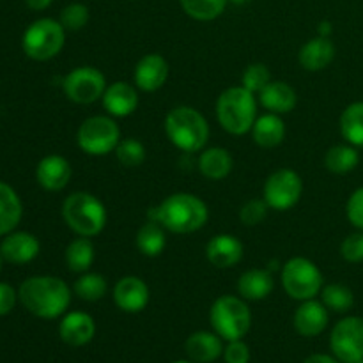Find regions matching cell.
<instances>
[{
    "instance_id": "1",
    "label": "cell",
    "mask_w": 363,
    "mask_h": 363,
    "mask_svg": "<svg viewBox=\"0 0 363 363\" xmlns=\"http://www.w3.org/2000/svg\"><path fill=\"white\" fill-rule=\"evenodd\" d=\"M18 296L28 312L43 319L59 318L71 303L69 287L57 277H32L25 280Z\"/></svg>"
},
{
    "instance_id": "2",
    "label": "cell",
    "mask_w": 363,
    "mask_h": 363,
    "mask_svg": "<svg viewBox=\"0 0 363 363\" xmlns=\"http://www.w3.org/2000/svg\"><path fill=\"white\" fill-rule=\"evenodd\" d=\"M208 206L191 194H174L149 211V220L176 234H190L208 222Z\"/></svg>"
},
{
    "instance_id": "3",
    "label": "cell",
    "mask_w": 363,
    "mask_h": 363,
    "mask_svg": "<svg viewBox=\"0 0 363 363\" xmlns=\"http://www.w3.org/2000/svg\"><path fill=\"white\" fill-rule=\"evenodd\" d=\"M165 133L181 151H201L209 138L208 121L191 106H176L165 117Z\"/></svg>"
},
{
    "instance_id": "4",
    "label": "cell",
    "mask_w": 363,
    "mask_h": 363,
    "mask_svg": "<svg viewBox=\"0 0 363 363\" xmlns=\"http://www.w3.org/2000/svg\"><path fill=\"white\" fill-rule=\"evenodd\" d=\"M257 116V105L250 91L230 87L220 94L216 101V117L225 131L233 135H245L252 130Z\"/></svg>"
},
{
    "instance_id": "5",
    "label": "cell",
    "mask_w": 363,
    "mask_h": 363,
    "mask_svg": "<svg viewBox=\"0 0 363 363\" xmlns=\"http://www.w3.org/2000/svg\"><path fill=\"white\" fill-rule=\"evenodd\" d=\"M62 216L67 227L78 236L91 238L103 230L106 223V209L103 202L87 191H74L64 201Z\"/></svg>"
},
{
    "instance_id": "6",
    "label": "cell",
    "mask_w": 363,
    "mask_h": 363,
    "mask_svg": "<svg viewBox=\"0 0 363 363\" xmlns=\"http://www.w3.org/2000/svg\"><path fill=\"white\" fill-rule=\"evenodd\" d=\"M213 330L225 340H240L248 333L252 314L248 305L236 296H222L213 303L209 312Z\"/></svg>"
},
{
    "instance_id": "7",
    "label": "cell",
    "mask_w": 363,
    "mask_h": 363,
    "mask_svg": "<svg viewBox=\"0 0 363 363\" xmlns=\"http://www.w3.org/2000/svg\"><path fill=\"white\" fill-rule=\"evenodd\" d=\"M64 38H66V28L62 27L60 21L52 20V18H41L25 30L21 46L30 59L48 60L62 50Z\"/></svg>"
},
{
    "instance_id": "8",
    "label": "cell",
    "mask_w": 363,
    "mask_h": 363,
    "mask_svg": "<svg viewBox=\"0 0 363 363\" xmlns=\"http://www.w3.org/2000/svg\"><path fill=\"white\" fill-rule=\"evenodd\" d=\"M121 131L116 121L105 116L89 117L78 128V147L91 156H105L116 151L119 144Z\"/></svg>"
},
{
    "instance_id": "9",
    "label": "cell",
    "mask_w": 363,
    "mask_h": 363,
    "mask_svg": "<svg viewBox=\"0 0 363 363\" xmlns=\"http://www.w3.org/2000/svg\"><path fill=\"white\" fill-rule=\"evenodd\" d=\"M282 284L294 300H312L323 289V275L318 266L305 257H293L284 264Z\"/></svg>"
},
{
    "instance_id": "10",
    "label": "cell",
    "mask_w": 363,
    "mask_h": 363,
    "mask_svg": "<svg viewBox=\"0 0 363 363\" xmlns=\"http://www.w3.org/2000/svg\"><path fill=\"white\" fill-rule=\"evenodd\" d=\"M62 89L64 94L71 101L89 105V103H94L99 98H103L106 91V82L101 71L91 66H84L73 69L64 78Z\"/></svg>"
},
{
    "instance_id": "11",
    "label": "cell",
    "mask_w": 363,
    "mask_h": 363,
    "mask_svg": "<svg viewBox=\"0 0 363 363\" xmlns=\"http://www.w3.org/2000/svg\"><path fill=\"white\" fill-rule=\"evenodd\" d=\"M303 183L301 177L291 169H280L273 172L264 183V201L277 211H287L301 197Z\"/></svg>"
},
{
    "instance_id": "12",
    "label": "cell",
    "mask_w": 363,
    "mask_h": 363,
    "mask_svg": "<svg viewBox=\"0 0 363 363\" xmlns=\"http://www.w3.org/2000/svg\"><path fill=\"white\" fill-rule=\"evenodd\" d=\"M330 347L342 363L363 360V319L346 318L337 323L330 337Z\"/></svg>"
},
{
    "instance_id": "13",
    "label": "cell",
    "mask_w": 363,
    "mask_h": 363,
    "mask_svg": "<svg viewBox=\"0 0 363 363\" xmlns=\"http://www.w3.org/2000/svg\"><path fill=\"white\" fill-rule=\"evenodd\" d=\"M113 300L123 312H140L149 303V287L138 277H123L113 287Z\"/></svg>"
},
{
    "instance_id": "14",
    "label": "cell",
    "mask_w": 363,
    "mask_h": 363,
    "mask_svg": "<svg viewBox=\"0 0 363 363\" xmlns=\"http://www.w3.org/2000/svg\"><path fill=\"white\" fill-rule=\"evenodd\" d=\"M169 78V62L160 53H149L135 67V84L145 92L158 91Z\"/></svg>"
},
{
    "instance_id": "15",
    "label": "cell",
    "mask_w": 363,
    "mask_h": 363,
    "mask_svg": "<svg viewBox=\"0 0 363 363\" xmlns=\"http://www.w3.org/2000/svg\"><path fill=\"white\" fill-rule=\"evenodd\" d=\"M71 174L73 170H71L69 162L59 155L45 156L35 169L38 183L48 191H59L66 188L71 179Z\"/></svg>"
},
{
    "instance_id": "16",
    "label": "cell",
    "mask_w": 363,
    "mask_h": 363,
    "mask_svg": "<svg viewBox=\"0 0 363 363\" xmlns=\"http://www.w3.org/2000/svg\"><path fill=\"white\" fill-rule=\"evenodd\" d=\"M60 339L67 344V346L80 347L91 342L94 339L96 325L94 319L85 312H69L64 315L59 326Z\"/></svg>"
},
{
    "instance_id": "17",
    "label": "cell",
    "mask_w": 363,
    "mask_h": 363,
    "mask_svg": "<svg viewBox=\"0 0 363 363\" xmlns=\"http://www.w3.org/2000/svg\"><path fill=\"white\" fill-rule=\"evenodd\" d=\"M328 326V311L323 301L305 300L294 312V328L303 337H318Z\"/></svg>"
},
{
    "instance_id": "18",
    "label": "cell",
    "mask_w": 363,
    "mask_h": 363,
    "mask_svg": "<svg viewBox=\"0 0 363 363\" xmlns=\"http://www.w3.org/2000/svg\"><path fill=\"white\" fill-rule=\"evenodd\" d=\"M206 257L216 268H233L243 257V243L233 234H218L206 247Z\"/></svg>"
},
{
    "instance_id": "19",
    "label": "cell",
    "mask_w": 363,
    "mask_h": 363,
    "mask_svg": "<svg viewBox=\"0 0 363 363\" xmlns=\"http://www.w3.org/2000/svg\"><path fill=\"white\" fill-rule=\"evenodd\" d=\"M2 257L11 264H25L38 257L39 241L30 233H13L4 238L0 245Z\"/></svg>"
},
{
    "instance_id": "20",
    "label": "cell",
    "mask_w": 363,
    "mask_h": 363,
    "mask_svg": "<svg viewBox=\"0 0 363 363\" xmlns=\"http://www.w3.org/2000/svg\"><path fill=\"white\" fill-rule=\"evenodd\" d=\"M103 106L113 117L131 116L138 106L137 89L126 82H116L106 87L103 94Z\"/></svg>"
},
{
    "instance_id": "21",
    "label": "cell",
    "mask_w": 363,
    "mask_h": 363,
    "mask_svg": "<svg viewBox=\"0 0 363 363\" xmlns=\"http://www.w3.org/2000/svg\"><path fill=\"white\" fill-rule=\"evenodd\" d=\"M186 354L195 363H211L223 354L222 337L211 332L191 333L186 340Z\"/></svg>"
},
{
    "instance_id": "22",
    "label": "cell",
    "mask_w": 363,
    "mask_h": 363,
    "mask_svg": "<svg viewBox=\"0 0 363 363\" xmlns=\"http://www.w3.org/2000/svg\"><path fill=\"white\" fill-rule=\"evenodd\" d=\"M335 57V46L325 35L311 39L300 50V64L307 71H321Z\"/></svg>"
},
{
    "instance_id": "23",
    "label": "cell",
    "mask_w": 363,
    "mask_h": 363,
    "mask_svg": "<svg viewBox=\"0 0 363 363\" xmlns=\"http://www.w3.org/2000/svg\"><path fill=\"white\" fill-rule=\"evenodd\" d=\"M259 98L262 106L273 113H287L296 106V92L286 82H269L259 92Z\"/></svg>"
},
{
    "instance_id": "24",
    "label": "cell",
    "mask_w": 363,
    "mask_h": 363,
    "mask_svg": "<svg viewBox=\"0 0 363 363\" xmlns=\"http://www.w3.org/2000/svg\"><path fill=\"white\" fill-rule=\"evenodd\" d=\"M273 291V279L266 269H248L238 280V293L250 301L264 300Z\"/></svg>"
},
{
    "instance_id": "25",
    "label": "cell",
    "mask_w": 363,
    "mask_h": 363,
    "mask_svg": "<svg viewBox=\"0 0 363 363\" xmlns=\"http://www.w3.org/2000/svg\"><path fill=\"white\" fill-rule=\"evenodd\" d=\"M252 135H254L255 144L261 147H277L282 144L286 137V124L280 119L279 113H266V116L255 119L252 126Z\"/></svg>"
},
{
    "instance_id": "26",
    "label": "cell",
    "mask_w": 363,
    "mask_h": 363,
    "mask_svg": "<svg viewBox=\"0 0 363 363\" xmlns=\"http://www.w3.org/2000/svg\"><path fill=\"white\" fill-rule=\"evenodd\" d=\"M199 169L208 179H223L233 170V156L222 147L206 149L199 158Z\"/></svg>"
},
{
    "instance_id": "27",
    "label": "cell",
    "mask_w": 363,
    "mask_h": 363,
    "mask_svg": "<svg viewBox=\"0 0 363 363\" xmlns=\"http://www.w3.org/2000/svg\"><path fill=\"white\" fill-rule=\"evenodd\" d=\"M21 220V202L16 191L0 183V236L9 234Z\"/></svg>"
},
{
    "instance_id": "28",
    "label": "cell",
    "mask_w": 363,
    "mask_h": 363,
    "mask_svg": "<svg viewBox=\"0 0 363 363\" xmlns=\"http://www.w3.org/2000/svg\"><path fill=\"white\" fill-rule=\"evenodd\" d=\"M165 227L162 223L149 220L147 223L138 229L137 233V248L147 257H158L167 247L165 238Z\"/></svg>"
},
{
    "instance_id": "29",
    "label": "cell",
    "mask_w": 363,
    "mask_h": 363,
    "mask_svg": "<svg viewBox=\"0 0 363 363\" xmlns=\"http://www.w3.org/2000/svg\"><path fill=\"white\" fill-rule=\"evenodd\" d=\"M94 262V245L85 236L71 241L66 248V264L71 272L85 273Z\"/></svg>"
},
{
    "instance_id": "30",
    "label": "cell",
    "mask_w": 363,
    "mask_h": 363,
    "mask_svg": "<svg viewBox=\"0 0 363 363\" xmlns=\"http://www.w3.org/2000/svg\"><path fill=\"white\" fill-rule=\"evenodd\" d=\"M340 131L350 144L363 145V101L351 103L340 116Z\"/></svg>"
},
{
    "instance_id": "31",
    "label": "cell",
    "mask_w": 363,
    "mask_h": 363,
    "mask_svg": "<svg viewBox=\"0 0 363 363\" xmlns=\"http://www.w3.org/2000/svg\"><path fill=\"white\" fill-rule=\"evenodd\" d=\"M360 155L351 145H335L325 156V165L333 174H347L357 169Z\"/></svg>"
},
{
    "instance_id": "32",
    "label": "cell",
    "mask_w": 363,
    "mask_h": 363,
    "mask_svg": "<svg viewBox=\"0 0 363 363\" xmlns=\"http://www.w3.org/2000/svg\"><path fill=\"white\" fill-rule=\"evenodd\" d=\"M321 301L333 312H347L354 303L353 291L342 284H328L321 289Z\"/></svg>"
},
{
    "instance_id": "33",
    "label": "cell",
    "mask_w": 363,
    "mask_h": 363,
    "mask_svg": "<svg viewBox=\"0 0 363 363\" xmlns=\"http://www.w3.org/2000/svg\"><path fill=\"white\" fill-rule=\"evenodd\" d=\"M179 2L188 16L199 21H209L223 13L227 0H179Z\"/></svg>"
},
{
    "instance_id": "34",
    "label": "cell",
    "mask_w": 363,
    "mask_h": 363,
    "mask_svg": "<svg viewBox=\"0 0 363 363\" xmlns=\"http://www.w3.org/2000/svg\"><path fill=\"white\" fill-rule=\"evenodd\" d=\"M108 284H106L105 277L98 275V273H84L80 279L74 282V293L85 301H98L106 294Z\"/></svg>"
},
{
    "instance_id": "35",
    "label": "cell",
    "mask_w": 363,
    "mask_h": 363,
    "mask_svg": "<svg viewBox=\"0 0 363 363\" xmlns=\"http://www.w3.org/2000/svg\"><path fill=\"white\" fill-rule=\"evenodd\" d=\"M116 156L121 165L138 167L145 160V147L142 142L135 140V138H126V140H121L117 144Z\"/></svg>"
},
{
    "instance_id": "36",
    "label": "cell",
    "mask_w": 363,
    "mask_h": 363,
    "mask_svg": "<svg viewBox=\"0 0 363 363\" xmlns=\"http://www.w3.org/2000/svg\"><path fill=\"white\" fill-rule=\"evenodd\" d=\"M89 21V9L84 4H69L60 13V23L66 30H80L87 25Z\"/></svg>"
},
{
    "instance_id": "37",
    "label": "cell",
    "mask_w": 363,
    "mask_h": 363,
    "mask_svg": "<svg viewBox=\"0 0 363 363\" xmlns=\"http://www.w3.org/2000/svg\"><path fill=\"white\" fill-rule=\"evenodd\" d=\"M272 82L268 67L264 64H250L243 73V87L250 91L252 94L261 92L266 85Z\"/></svg>"
},
{
    "instance_id": "38",
    "label": "cell",
    "mask_w": 363,
    "mask_h": 363,
    "mask_svg": "<svg viewBox=\"0 0 363 363\" xmlns=\"http://www.w3.org/2000/svg\"><path fill=\"white\" fill-rule=\"evenodd\" d=\"M268 202L266 201H250L243 206L240 213V218L245 225H257L266 218L268 213Z\"/></svg>"
},
{
    "instance_id": "39",
    "label": "cell",
    "mask_w": 363,
    "mask_h": 363,
    "mask_svg": "<svg viewBox=\"0 0 363 363\" xmlns=\"http://www.w3.org/2000/svg\"><path fill=\"white\" fill-rule=\"evenodd\" d=\"M340 254L347 262H362L363 261V233H357L347 236L342 241Z\"/></svg>"
},
{
    "instance_id": "40",
    "label": "cell",
    "mask_w": 363,
    "mask_h": 363,
    "mask_svg": "<svg viewBox=\"0 0 363 363\" xmlns=\"http://www.w3.org/2000/svg\"><path fill=\"white\" fill-rule=\"evenodd\" d=\"M347 218L354 227L363 230V188H358L347 201Z\"/></svg>"
},
{
    "instance_id": "41",
    "label": "cell",
    "mask_w": 363,
    "mask_h": 363,
    "mask_svg": "<svg viewBox=\"0 0 363 363\" xmlns=\"http://www.w3.org/2000/svg\"><path fill=\"white\" fill-rule=\"evenodd\" d=\"M225 363H248L250 362V350L243 340H230L229 346L223 351Z\"/></svg>"
},
{
    "instance_id": "42",
    "label": "cell",
    "mask_w": 363,
    "mask_h": 363,
    "mask_svg": "<svg viewBox=\"0 0 363 363\" xmlns=\"http://www.w3.org/2000/svg\"><path fill=\"white\" fill-rule=\"evenodd\" d=\"M16 291L9 284L0 282V315H6L13 311L14 305H16Z\"/></svg>"
},
{
    "instance_id": "43",
    "label": "cell",
    "mask_w": 363,
    "mask_h": 363,
    "mask_svg": "<svg viewBox=\"0 0 363 363\" xmlns=\"http://www.w3.org/2000/svg\"><path fill=\"white\" fill-rule=\"evenodd\" d=\"M52 2L53 0H25V4H27L32 11L46 9V7L52 6Z\"/></svg>"
},
{
    "instance_id": "44",
    "label": "cell",
    "mask_w": 363,
    "mask_h": 363,
    "mask_svg": "<svg viewBox=\"0 0 363 363\" xmlns=\"http://www.w3.org/2000/svg\"><path fill=\"white\" fill-rule=\"evenodd\" d=\"M303 363H339V362H337L335 358L328 357V354H312V357H308Z\"/></svg>"
},
{
    "instance_id": "45",
    "label": "cell",
    "mask_w": 363,
    "mask_h": 363,
    "mask_svg": "<svg viewBox=\"0 0 363 363\" xmlns=\"http://www.w3.org/2000/svg\"><path fill=\"white\" fill-rule=\"evenodd\" d=\"M319 32H321V35L328 38V34L332 32V25H330L328 21H323V23L319 25Z\"/></svg>"
},
{
    "instance_id": "46",
    "label": "cell",
    "mask_w": 363,
    "mask_h": 363,
    "mask_svg": "<svg viewBox=\"0 0 363 363\" xmlns=\"http://www.w3.org/2000/svg\"><path fill=\"white\" fill-rule=\"evenodd\" d=\"M233 4H238V6H245V4L252 2V0H230Z\"/></svg>"
},
{
    "instance_id": "47",
    "label": "cell",
    "mask_w": 363,
    "mask_h": 363,
    "mask_svg": "<svg viewBox=\"0 0 363 363\" xmlns=\"http://www.w3.org/2000/svg\"><path fill=\"white\" fill-rule=\"evenodd\" d=\"M2 259H4L2 257V252H0V268H2Z\"/></svg>"
},
{
    "instance_id": "48",
    "label": "cell",
    "mask_w": 363,
    "mask_h": 363,
    "mask_svg": "<svg viewBox=\"0 0 363 363\" xmlns=\"http://www.w3.org/2000/svg\"><path fill=\"white\" fill-rule=\"evenodd\" d=\"M174 363H191V362H183V360H179V362H174Z\"/></svg>"
},
{
    "instance_id": "49",
    "label": "cell",
    "mask_w": 363,
    "mask_h": 363,
    "mask_svg": "<svg viewBox=\"0 0 363 363\" xmlns=\"http://www.w3.org/2000/svg\"><path fill=\"white\" fill-rule=\"evenodd\" d=\"M354 363H363V360H360V362H354Z\"/></svg>"
}]
</instances>
